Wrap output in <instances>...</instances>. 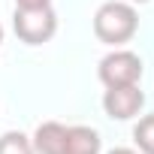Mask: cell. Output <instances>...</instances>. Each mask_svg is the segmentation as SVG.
I'll return each mask as SVG.
<instances>
[{
	"label": "cell",
	"mask_w": 154,
	"mask_h": 154,
	"mask_svg": "<svg viewBox=\"0 0 154 154\" xmlns=\"http://www.w3.org/2000/svg\"><path fill=\"white\" fill-rule=\"evenodd\" d=\"M139 15L124 0H109L94 12V36L106 45H124L136 36Z\"/></svg>",
	"instance_id": "cell-1"
},
{
	"label": "cell",
	"mask_w": 154,
	"mask_h": 154,
	"mask_svg": "<svg viewBox=\"0 0 154 154\" xmlns=\"http://www.w3.org/2000/svg\"><path fill=\"white\" fill-rule=\"evenodd\" d=\"M12 27H15V33H18L21 42H27V45H42V42H48V39L54 36V30H57V15H54L51 6H45V9H15Z\"/></svg>",
	"instance_id": "cell-2"
},
{
	"label": "cell",
	"mask_w": 154,
	"mask_h": 154,
	"mask_svg": "<svg viewBox=\"0 0 154 154\" xmlns=\"http://www.w3.org/2000/svg\"><path fill=\"white\" fill-rule=\"evenodd\" d=\"M100 82L106 88H121V85H139L142 79V60L133 51L115 48L100 60Z\"/></svg>",
	"instance_id": "cell-3"
},
{
	"label": "cell",
	"mask_w": 154,
	"mask_h": 154,
	"mask_svg": "<svg viewBox=\"0 0 154 154\" xmlns=\"http://www.w3.org/2000/svg\"><path fill=\"white\" fill-rule=\"evenodd\" d=\"M142 106H145V94L139 91V85L106 88V94H103V109L115 121H130L133 115H139Z\"/></svg>",
	"instance_id": "cell-4"
},
{
	"label": "cell",
	"mask_w": 154,
	"mask_h": 154,
	"mask_svg": "<svg viewBox=\"0 0 154 154\" xmlns=\"http://www.w3.org/2000/svg\"><path fill=\"white\" fill-rule=\"evenodd\" d=\"M33 154H63V145H66V127L60 121H45L36 127L33 139Z\"/></svg>",
	"instance_id": "cell-5"
},
{
	"label": "cell",
	"mask_w": 154,
	"mask_h": 154,
	"mask_svg": "<svg viewBox=\"0 0 154 154\" xmlns=\"http://www.w3.org/2000/svg\"><path fill=\"white\" fill-rule=\"evenodd\" d=\"M63 154H100V133L94 127H66Z\"/></svg>",
	"instance_id": "cell-6"
},
{
	"label": "cell",
	"mask_w": 154,
	"mask_h": 154,
	"mask_svg": "<svg viewBox=\"0 0 154 154\" xmlns=\"http://www.w3.org/2000/svg\"><path fill=\"white\" fill-rule=\"evenodd\" d=\"M133 142L142 154H154V115H145L133 127Z\"/></svg>",
	"instance_id": "cell-7"
},
{
	"label": "cell",
	"mask_w": 154,
	"mask_h": 154,
	"mask_svg": "<svg viewBox=\"0 0 154 154\" xmlns=\"http://www.w3.org/2000/svg\"><path fill=\"white\" fill-rule=\"evenodd\" d=\"M0 154H33V145L24 133L9 130V133L0 136Z\"/></svg>",
	"instance_id": "cell-8"
},
{
	"label": "cell",
	"mask_w": 154,
	"mask_h": 154,
	"mask_svg": "<svg viewBox=\"0 0 154 154\" xmlns=\"http://www.w3.org/2000/svg\"><path fill=\"white\" fill-rule=\"evenodd\" d=\"M51 0H15V9H45Z\"/></svg>",
	"instance_id": "cell-9"
},
{
	"label": "cell",
	"mask_w": 154,
	"mask_h": 154,
	"mask_svg": "<svg viewBox=\"0 0 154 154\" xmlns=\"http://www.w3.org/2000/svg\"><path fill=\"white\" fill-rule=\"evenodd\" d=\"M109 154H136V151H130V148H115V151H109Z\"/></svg>",
	"instance_id": "cell-10"
},
{
	"label": "cell",
	"mask_w": 154,
	"mask_h": 154,
	"mask_svg": "<svg viewBox=\"0 0 154 154\" xmlns=\"http://www.w3.org/2000/svg\"><path fill=\"white\" fill-rule=\"evenodd\" d=\"M130 3H148V0H130Z\"/></svg>",
	"instance_id": "cell-11"
},
{
	"label": "cell",
	"mask_w": 154,
	"mask_h": 154,
	"mask_svg": "<svg viewBox=\"0 0 154 154\" xmlns=\"http://www.w3.org/2000/svg\"><path fill=\"white\" fill-rule=\"evenodd\" d=\"M0 42H3V27H0Z\"/></svg>",
	"instance_id": "cell-12"
}]
</instances>
